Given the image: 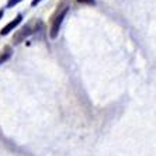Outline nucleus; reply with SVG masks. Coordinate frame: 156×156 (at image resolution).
<instances>
[{
  "instance_id": "nucleus-1",
  "label": "nucleus",
  "mask_w": 156,
  "mask_h": 156,
  "mask_svg": "<svg viewBox=\"0 0 156 156\" xmlns=\"http://www.w3.org/2000/svg\"><path fill=\"white\" fill-rule=\"evenodd\" d=\"M66 13H68V7L62 9V11H59L58 14L55 16L54 21H52V27H51V38H56L58 37V33H59V28H61V24L63 21V18H65Z\"/></svg>"
},
{
  "instance_id": "nucleus-2",
  "label": "nucleus",
  "mask_w": 156,
  "mask_h": 156,
  "mask_svg": "<svg viewBox=\"0 0 156 156\" xmlns=\"http://www.w3.org/2000/svg\"><path fill=\"white\" fill-rule=\"evenodd\" d=\"M35 27L33 26V24H28V26H24L21 30H18L17 33L14 34V37H13V40L16 41V42H21L23 40H26L28 35H31L33 33H35Z\"/></svg>"
},
{
  "instance_id": "nucleus-3",
  "label": "nucleus",
  "mask_w": 156,
  "mask_h": 156,
  "mask_svg": "<svg viewBox=\"0 0 156 156\" xmlns=\"http://www.w3.org/2000/svg\"><path fill=\"white\" fill-rule=\"evenodd\" d=\"M21 20H23V16L21 14H18L17 17L14 18V20H13V21H10L7 24V26H4L3 28H2V31H0V35H6V34H9L11 31V30H14L16 27L18 26V24H20V23H21Z\"/></svg>"
},
{
  "instance_id": "nucleus-4",
  "label": "nucleus",
  "mask_w": 156,
  "mask_h": 156,
  "mask_svg": "<svg viewBox=\"0 0 156 156\" xmlns=\"http://www.w3.org/2000/svg\"><path fill=\"white\" fill-rule=\"evenodd\" d=\"M10 55H11V49L7 47L4 51L0 52V63H3L4 61H7V59L10 58Z\"/></svg>"
},
{
  "instance_id": "nucleus-5",
  "label": "nucleus",
  "mask_w": 156,
  "mask_h": 156,
  "mask_svg": "<svg viewBox=\"0 0 156 156\" xmlns=\"http://www.w3.org/2000/svg\"><path fill=\"white\" fill-rule=\"evenodd\" d=\"M20 2H23V0H9L7 3V7H13V6H16V4H18Z\"/></svg>"
},
{
  "instance_id": "nucleus-6",
  "label": "nucleus",
  "mask_w": 156,
  "mask_h": 156,
  "mask_svg": "<svg viewBox=\"0 0 156 156\" xmlns=\"http://www.w3.org/2000/svg\"><path fill=\"white\" fill-rule=\"evenodd\" d=\"M79 3H83V4H90V6H93V4H96L94 0H77Z\"/></svg>"
},
{
  "instance_id": "nucleus-7",
  "label": "nucleus",
  "mask_w": 156,
  "mask_h": 156,
  "mask_svg": "<svg viewBox=\"0 0 156 156\" xmlns=\"http://www.w3.org/2000/svg\"><path fill=\"white\" fill-rule=\"evenodd\" d=\"M42 0H33V3H31V6H37L38 3H41Z\"/></svg>"
},
{
  "instance_id": "nucleus-8",
  "label": "nucleus",
  "mask_w": 156,
  "mask_h": 156,
  "mask_svg": "<svg viewBox=\"0 0 156 156\" xmlns=\"http://www.w3.org/2000/svg\"><path fill=\"white\" fill-rule=\"evenodd\" d=\"M2 14H3V10H0V17H2Z\"/></svg>"
}]
</instances>
